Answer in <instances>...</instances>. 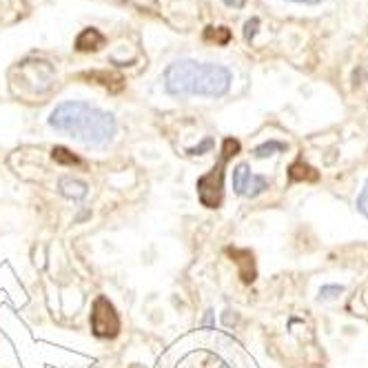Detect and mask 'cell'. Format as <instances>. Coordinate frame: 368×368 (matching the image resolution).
Listing matches in <instances>:
<instances>
[{"label": "cell", "mask_w": 368, "mask_h": 368, "mask_svg": "<svg viewBox=\"0 0 368 368\" xmlns=\"http://www.w3.org/2000/svg\"><path fill=\"white\" fill-rule=\"evenodd\" d=\"M49 125L89 147H106L118 131L116 118L111 114L78 100L58 104L49 116Z\"/></svg>", "instance_id": "obj_1"}, {"label": "cell", "mask_w": 368, "mask_h": 368, "mask_svg": "<svg viewBox=\"0 0 368 368\" xmlns=\"http://www.w3.org/2000/svg\"><path fill=\"white\" fill-rule=\"evenodd\" d=\"M231 80L233 75L226 67L195 60H176L164 71V89L176 98H220L231 89Z\"/></svg>", "instance_id": "obj_2"}, {"label": "cell", "mask_w": 368, "mask_h": 368, "mask_svg": "<svg viewBox=\"0 0 368 368\" xmlns=\"http://www.w3.org/2000/svg\"><path fill=\"white\" fill-rule=\"evenodd\" d=\"M91 331L98 337H116L120 331V317L114 304L102 295L94 302V309H91Z\"/></svg>", "instance_id": "obj_3"}, {"label": "cell", "mask_w": 368, "mask_h": 368, "mask_svg": "<svg viewBox=\"0 0 368 368\" xmlns=\"http://www.w3.org/2000/svg\"><path fill=\"white\" fill-rule=\"evenodd\" d=\"M233 189L238 195L244 197H257L269 189V180L264 176H255L249 171L247 164H238L233 168Z\"/></svg>", "instance_id": "obj_4"}, {"label": "cell", "mask_w": 368, "mask_h": 368, "mask_svg": "<svg viewBox=\"0 0 368 368\" xmlns=\"http://www.w3.org/2000/svg\"><path fill=\"white\" fill-rule=\"evenodd\" d=\"M222 164H224V160L213 168L211 173H207L204 178H200V182H197V193H200V200L209 209H216L220 204V197H222Z\"/></svg>", "instance_id": "obj_5"}, {"label": "cell", "mask_w": 368, "mask_h": 368, "mask_svg": "<svg viewBox=\"0 0 368 368\" xmlns=\"http://www.w3.org/2000/svg\"><path fill=\"white\" fill-rule=\"evenodd\" d=\"M104 44V36L98 32V29H85V32L75 40V47L80 51H96Z\"/></svg>", "instance_id": "obj_6"}, {"label": "cell", "mask_w": 368, "mask_h": 368, "mask_svg": "<svg viewBox=\"0 0 368 368\" xmlns=\"http://www.w3.org/2000/svg\"><path fill=\"white\" fill-rule=\"evenodd\" d=\"M60 189H63V193H65L67 197H75V200H80V197L87 195V184L78 182V180L65 178L63 182H60Z\"/></svg>", "instance_id": "obj_7"}, {"label": "cell", "mask_w": 368, "mask_h": 368, "mask_svg": "<svg viewBox=\"0 0 368 368\" xmlns=\"http://www.w3.org/2000/svg\"><path fill=\"white\" fill-rule=\"evenodd\" d=\"M290 180H317V173L313 171V168L309 166V164H302V162H298V164H293L290 166Z\"/></svg>", "instance_id": "obj_8"}, {"label": "cell", "mask_w": 368, "mask_h": 368, "mask_svg": "<svg viewBox=\"0 0 368 368\" xmlns=\"http://www.w3.org/2000/svg\"><path fill=\"white\" fill-rule=\"evenodd\" d=\"M51 153H54V160L60 162V164H78V162H80V160L75 158L73 153H71L69 149H65V147H56Z\"/></svg>", "instance_id": "obj_9"}, {"label": "cell", "mask_w": 368, "mask_h": 368, "mask_svg": "<svg viewBox=\"0 0 368 368\" xmlns=\"http://www.w3.org/2000/svg\"><path fill=\"white\" fill-rule=\"evenodd\" d=\"M204 38H207V40H216V42L226 44L228 38H231V34H228V29H226V27H218V29L209 27V29H207V34H204Z\"/></svg>", "instance_id": "obj_10"}, {"label": "cell", "mask_w": 368, "mask_h": 368, "mask_svg": "<svg viewBox=\"0 0 368 368\" xmlns=\"http://www.w3.org/2000/svg\"><path fill=\"white\" fill-rule=\"evenodd\" d=\"M284 149H286V147H284L282 142L271 140V142H266V145H262V147L255 149V158H266V156H273L275 151H284Z\"/></svg>", "instance_id": "obj_11"}, {"label": "cell", "mask_w": 368, "mask_h": 368, "mask_svg": "<svg viewBox=\"0 0 368 368\" xmlns=\"http://www.w3.org/2000/svg\"><path fill=\"white\" fill-rule=\"evenodd\" d=\"M240 151V142L233 140V137H228V140H224V149H222V160L226 162L231 156H235V153Z\"/></svg>", "instance_id": "obj_12"}, {"label": "cell", "mask_w": 368, "mask_h": 368, "mask_svg": "<svg viewBox=\"0 0 368 368\" xmlns=\"http://www.w3.org/2000/svg\"><path fill=\"white\" fill-rule=\"evenodd\" d=\"M357 209H360V213H364V216L368 218V182L364 184V189H362V193H360Z\"/></svg>", "instance_id": "obj_13"}, {"label": "cell", "mask_w": 368, "mask_h": 368, "mask_svg": "<svg viewBox=\"0 0 368 368\" xmlns=\"http://www.w3.org/2000/svg\"><path fill=\"white\" fill-rule=\"evenodd\" d=\"M257 27H259V20H257V18H253V20H249V23H247V32H244V36H247V40H251V38L255 36Z\"/></svg>", "instance_id": "obj_14"}, {"label": "cell", "mask_w": 368, "mask_h": 368, "mask_svg": "<svg viewBox=\"0 0 368 368\" xmlns=\"http://www.w3.org/2000/svg\"><path fill=\"white\" fill-rule=\"evenodd\" d=\"M331 293H342V286H324L319 290V298H331Z\"/></svg>", "instance_id": "obj_15"}, {"label": "cell", "mask_w": 368, "mask_h": 368, "mask_svg": "<svg viewBox=\"0 0 368 368\" xmlns=\"http://www.w3.org/2000/svg\"><path fill=\"white\" fill-rule=\"evenodd\" d=\"M211 147H213V140H211V137H207V140H204L200 147L189 149V153H191V156H197V153H202V151H207V149H211Z\"/></svg>", "instance_id": "obj_16"}, {"label": "cell", "mask_w": 368, "mask_h": 368, "mask_svg": "<svg viewBox=\"0 0 368 368\" xmlns=\"http://www.w3.org/2000/svg\"><path fill=\"white\" fill-rule=\"evenodd\" d=\"M224 3H226L228 7H231V5H233V7H244V0H224Z\"/></svg>", "instance_id": "obj_17"}, {"label": "cell", "mask_w": 368, "mask_h": 368, "mask_svg": "<svg viewBox=\"0 0 368 368\" xmlns=\"http://www.w3.org/2000/svg\"><path fill=\"white\" fill-rule=\"evenodd\" d=\"M293 3H304V5H317L321 0H293Z\"/></svg>", "instance_id": "obj_18"}]
</instances>
